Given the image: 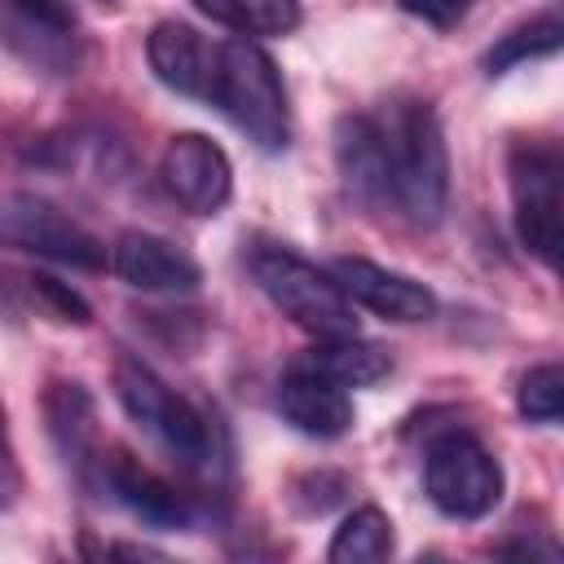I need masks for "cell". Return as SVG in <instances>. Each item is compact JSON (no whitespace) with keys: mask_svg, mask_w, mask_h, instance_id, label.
Listing matches in <instances>:
<instances>
[{"mask_svg":"<svg viewBox=\"0 0 564 564\" xmlns=\"http://www.w3.org/2000/svg\"><path fill=\"white\" fill-rule=\"evenodd\" d=\"M335 159L344 181L366 198L397 207L414 225H436L449 198V154L427 101L392 97L379 110L335 123Z\"/></svg>","mask_w":564,"mask_h":564,"instance_id":"obj_1","label":"cell"},{"mask_svg":"<svg viewBox=\"0 0 564 564\" xmlns=\"http://www.w3.org/2000/svg\"><path fill=\"white\" fill-rule=\"evenodd\" d=\"M115 392L128 410V419L185 471H216L220 463V427L207 410H198L189 397L167 388L145 361L119 357L115 361Z\"/></svg>","mask_w":564,"mask_h":564,"instance_id":"obj_2","label":"cell"},{"mask_svg":"<svg viewBox=\"0 0 564 564\" xmlns=\"http://www.w3.org/2000/svg\"><path fill=\"white\" fill-rule=\"evenodd\" d=\"M207 101L238 132H247V141H256L260 150H269V154L286 150L291 106H286L282 75L260 44H251V40L216 44V70H212Z\"/></svg>","mask_w":564,"mask_h":564,"instance_id":"obj_3","label":"cell"},{"mask_svg":"<svg viewBox=\"0 0 564 564\" xmlns=\"http://www.w3.org/2000/svg\"><path fill=\"white\" fill-rule=\"evenodd\" d=\"M251 278L256 286L269 295L273 308H282L295 326L313 330V335H344V330H357V317H352V300L339 291V282L330 273H322L317 264H308L304 256L286 251V247H273V242H260L251 251Z\"/></svg>","mask_w":564,"mask_h":564,"instance_id":"obj_4","label":"cell"},{"mask_svg":"<svg viewBox=\"0 0 564 564\" xmlns=\"http://www.w3.org/2000/svg\"><path fill=\"white\" fill-rule=\"evenodd\" d=\"M423 489L432 507L449 520H480L502 498L498 458L467 432H441L423 454Z\"/></svg>","mask_w":564,"mask_h":564,"instance_id":"obj_5","label":"cell"},{"mask_svg":"<svg viewBox=\"0 0 564 564\" xmlns=\"http://www.w3.org/2000/svg\"><path fill=\"white\" fill-rule=\"evenodd\" d=\"M507 176H511V207H516V234L520 242L555 269L560 242H564V194H560V150L551 141H511L507 150Z\"/></svg>","mask_w":564,"mask_h":564,"instance_id":"obj_6","label":"cell"},{"mask_svg":"<svg viewBox=\"0 0 564 564\" xmlns=\"http://www.w3.org/2000/svg\"><path fill=\"white\" fill-rule=\"evenodd\" d=\"M0 238L57 260V264H75V269H106L110 251L101 238H93L79 220H70L62 207L35 198V194H4L0 198Z\"/></svg>","mask_w":564,"mask_h":564,"instance_id":"obj_7","label":"cell"},{"mask_svg":"<svg viewBox=\"0 0 564 564\" xmlns=\"http://www.w3.org/2000/svg\"><path fill=\"white\" fill-rule=\"evenodd\" d=\"M159 172H163L167 194L194 216H216L234 194L229 154L203 132H176L163 150Z\"/></svg>","mask_w":564,"mask_h":564,"instance_id":"obj_8","label":"cell"},{"mask_svg":"<svg viewBox=\"0 0 564 564\" xmlns=\"http://www.w3.org/2000/svg\"><path fill=\"white\" fill-rule=\"evenodd\" d=\"M0 44L44 70L75 62V18L66 0H0Z\"/></svg>","mask_w":564,"mask_h":564,"instance_id":"obj_9","label":"cell"},{"mask_svg":"<svg viewBox=\"0 0 564 564\" xmlns=\"http://www.w3.org/2000/svg\"><path fill=\"white\" fill-rule=\"evenodd\" d=\"M278 414L313 441H335L352 427V397L344 383L322 375L308 361H295L278 383Z\"/></svg>","mask_w":564,"mask_h":564,"instance_id":"obj_10","label":"cell"},{"mask_svg":"<svg viewBox=\"0 0 564 564\" xmlns=\"http://www.w3.org/2000/svg\"><path fill=\"white\" fill-rule=\"evenodd\" d=\"M110 269L119 282L137 286V291H154V295H176V291H194L203 282V269L189 251H181L176 242L145 234V229H128L115 238L110 247Z\"/></svg>","mask_w":564,"mask_h":564,"instance_id":"obj_11","label":"cell"},{"mask_svg":"<svg viewBox=\"0 0 564 564\" xmlns=\"http://www.w3.org/2000/svg\"><path fill=\"white\" fill-rule=\"evenodd\" d=\"M330 278L339 282V291L352 304L370 308L375 317H388V322H427V317H436V295L423 282H414L397 269L344 256V260H335Z\"/></svg>","mask_w":564,"mask_h":564,"instance_id":"obj_12","label":"cell"},{"mask_svg":"<svg viewBox=\"0 0 564 564\" xmlns=\"http://www.w3.org/2000/svg\"><path fill=\"white\" fill-rule=\"evenodd\" d=\"M145 57L159 84H167L181 97H198L207 101L212 88V70H216V44H207L189 22H159L145 40Z\"/></svg>","mask_w":564,"mask_h":564,"instance_id":"obj_13","label":"cell"},{"mask_svg":"<svg viewBox=\"0 0 564 564\" xmlns=\"http://www.w3.org/2000/svg\"><path fill=\"white\" fill-rule=\"evenodd\" d=\"M101 471H106V485H110V494L132 511V516H141L145 524H163V529H189L194 524V507L172 489V485H163L159 476H150L145 467H137L132 458H110V463H101Z\"/></svg>","mask_w":564,"mask_h":564,"instance_id":"obj_14","label":"cell"},{"mask_svg":"<svg viewBox=\"0 0 564 564\" xmlns=\"http://www.w3.org/2000/svg\"><path fill=\"white\" fill-rule=\"evenodd\" d=\"M304 361L317 366L322 375H330V379L344 383V388H370V383H379V379L392 375V357H388L379 344L361 339L357 330L317 335V344L304 352Z\"/></svg>","mask_w":564,"mask_h":564,"instance_id":"obj_15","label":"cell"},{"mask_svg":"<svg viewBox=\"0 0 564 564\" xmlns=\"http://www.w3.org/2000/svg\"><path fill=\"white\" fill-rule=\"evenodd\" d=\"M194 9L238 35H291L304 18L300 0H194Z\"/></svg>","mask_w":564,"mask_h":564,"instance_id":"obj_16","label":"cell"},{"mask_svg":"<svg viewBox=\"0 0 564 564\" xmlns=\"http://www.w3.org/2000/svg\"><path fill=\"white\" fill-rule=\"evenodd\" d=\"M388 555H392V520L379 507H357L352 516H344V524L326 546V560L335 564H370Z\"/></svg>","mask_w":564,"mask_h":564,"instance_id":"obj_17","label":"cell"},{"mask_svg":"<svg viewBox=\"0 0 564 564\" xmlns=\"http://www.w3.org/2000/svg\"><path fill=\"white\" fill-rule=\"evenodd\" d=\"M48 427L70 463H88L93 445V401L79 383H53L48 392Z\"/></svg>","mask_w":564,"mask_h":564,"instance_id":"obj_18","label":"cell"},{"mask_svg":"<svg viewBox=\"0 0 564 564\" xmlns=\"http://www.w3.org/2000/svg\"><path fill=\"white\" fill-rule=\"evenodd\" d=\"M560 35H564V22H560V13L551 9V13H542V18L524 22V26H516L511 35H502V40L485 53V70H489V75H502V70H511V66H520V62H529V57H546V53L560 48Z\"/></svg>","mask_w":564,"mask_h":564,"instance_id":"obj_19","label":"cell"},{"mask_svg":"<svg viewBox=\"0 0 564 564\" xmlns=\"http://www.w3.org/2000/svg\"><path fill=\"white\" fill-rule=\"evenodd\" d=\"M516 410L529 419V423H560V410H564V370L555 361H542L533 366L524 379H520V392H516Z\"/></svg>","mask_w":564,"mask_h":564,"instance_id":"obj_20","label":"cell"},{"mask_svg":"<svg viewBox=\"0 0 564 564\" xmlns=\"http://www.w3.org/2000/svg\"><path fill=\"white\" fill-rule=\"evenodd\" d=\"M26 282H31V291H35L44 304H53V308L62 313V322H88V304H84L70 286H62L57 278H48V273H31Z\"/></svg>","mask_w":564,"mask_h":564,"instance_id":"obj_21","label":"cell"},{"mask_svg":"<svg viewBox=\"0 0 564 564\" xmlns=\"http://www.w3.org/2000/svg\"><path fill=\"white\" fill-rule=\"evenodd\" d=\"M471 4H476V0H401L405 13H419V18L432 22V26H449V22H458Z\"/></svg>","mask_w":564,"mask_h":564,"instance_id":"obj_22","label":"cell"},{"mask_svg":"<svg viewBox=\"0 0 564 564\" xmlns=\"http://www.w3.org/2000/svg\"><path fill=\"white\" fill-rule=\"evenodd\" d=\"M0 480H9V449H4V441H0Z\"/></svg>","mask_w":564,"mask_h":564,"instance_id":"obj_23","label":"cell"}]
</instances>
